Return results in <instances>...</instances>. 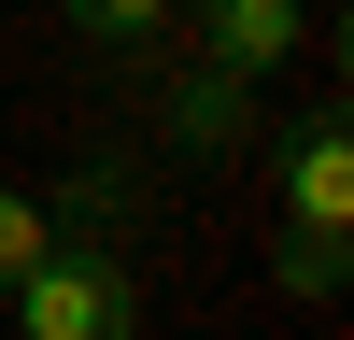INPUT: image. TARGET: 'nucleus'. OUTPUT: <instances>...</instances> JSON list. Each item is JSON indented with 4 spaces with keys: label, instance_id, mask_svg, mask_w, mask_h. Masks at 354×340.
<instances>
[{
    "label": "nucleus",
    "instance_id": "1",
    "mask_svg": "<svg viewBox=\"0 0 354 340\" xmlns=\"http://www.w3.org/2000/svg\"><path fill=\"white\" fill-rule=\"evenodd\" d=\"M0 312H15V340H142V270L100 241V227L57 213V241L0 283Z\"/></svg>",
    "mask_w": 354,
    "mask_h": 340
},
{
    "label": "nucleus",
    "instance_id": "2",
    "mask_svg": "<svg viewBox=\"0 0 354 340\" xmlns=\"http://www.w3.org/2000/svg\"><path fill=\"white\" fill-rule=\"evenodd\" d=\"M283 57H340V28H312V0H198V71L255 85Z\"/></svg>",
    "mask_w": 354,
    "mask_h": 340
},
{
    "label": "nucleus",
    "instance_id": "3",
    "mask_svg": "<svg viewBox=\"0 0 354 340\" xmlns=\"http://www.w3.org/2000/svg\"><path fill=\"white\" fill-rule=\"evenodd\" d=\"M270 170H283V227L354 241V128H340V113H298V128L270 142Z\"/></svg>",
    "mask_w": 354,
    "mask_h": 340
},
{
    "label": "nucleus",
    "instance_id": "4",
    "mask_svg": "<svg viewBox=\"0 0 354 340\" xmlns=\"http://www.w3.org/2000/svg\"><path fill=\"white\" fill-rule=\"evenodd\" d=\"M57 15H71L85 43H156V28L185 15V0H57Z\"/></svg>",
    "mask_w": 354,
    "mask_h": 340
},
{
    "label": "nucleus",
    "instance_id": "5",
    "mask_svg": "<svg viewBox=\"0 0 354 340\" xmlns=\"http://www.w3.org/2000/svg\"><path fill=\"white\" fill-rule=\"evenodd\" d=\"M354 283V241H312V227H283V298H340Z\"/></svg>",
    "mask_w": 354,
    "mask_h": 340
},
{
    "label": "nucleus",
    "instance_id": "6",
    "mask_svg": "<svg viewBox=\"0 0 354 340\" xmlns=\"http://www.w3.org/2000/svg\"><path fill=\"white\" fill-rule=\"evenodd\" d=\"M57 241V198H28V185H0V283L28 270V255Z\"/></svg>",
    "mask_w": 354,
    "mask_h": 340
}]
</instances>
